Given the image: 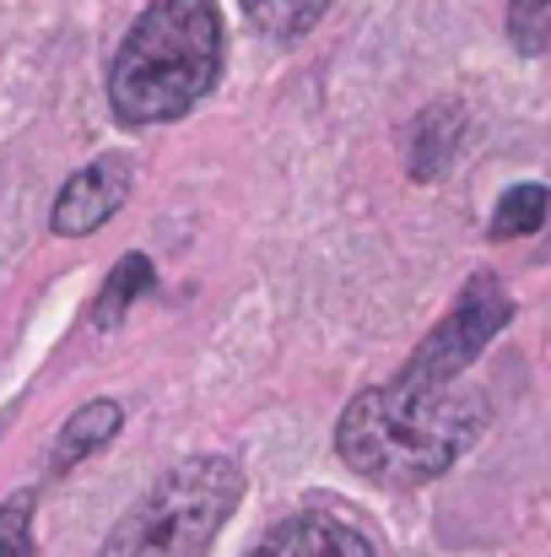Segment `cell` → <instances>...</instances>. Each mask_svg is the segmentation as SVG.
Here are the masks:
<instances>
[{
  "mask_svg": "<svg viewBox=\"0 0 551 557\" xmlns=\"http://www.w3.org/2000/svg\"><path fill=\"white\" fill-rule=\"evenodd\" d=\"M487 422V400L454 379L400 373L347 400L336 422V455L378 487H422L443 476Z\"/></svg>",
  "mask_w": 551,
  "mask_h": 557,
  "instance_id": "obj_1",
  "label": "cell"
},
{
  "mask_svg": "<svg viewBox=\"0 0 551 557\" xmlns=\"http://www.w3.org/2000/svg\"><path fill=\"white\" fill-rule=\"evenodd\" d=\"M216 71H222L216 0H152L114 54L109 103L125 125H168L216 87Z\"/></svg>",
  "mask_w": 551,
  "mask_h": 557,
  "instance_id": "obj_2",
  "label": "cell"
},
{
  "mask_svg": "<svg viewBox=\"0 0 551 557\" xmlns=\"http://www.w3.org/2000/svg\"><path fill=\"white\" fill-rule=\"evenodd\" d=\"M243 498V466L227 455H189L168 466L109 531L98 557H205Z\"/></svg>",
  "mask_w": 551,
  "mask_h": 557,
  "instance_id": "obj_3",
  "label": "cell"
},
{
  "mask_svg": "<svg viewBox=\"0 0 551 557\" xmlns=\"http://www.w3.org/2000/svg\"><path fill=\"white\" fill-rule=\"evenodd\" d=\"M509 320H514V298L498 287L492 271H476V276L465 282V293L454 298V309L427 331V342L405 358L400 373H416V379H460V373L492 347V336H498Z\"/></svg>",
  "mask_w": 551,
  "mask_h": 557,
  "instance_id": "obj_4",
  "label": "cell"
},
{
  "mask_svg": "<svg viewBox=\"0 0 551 557\" xmlns=\"http://www.w3.org/2000/svg\"><path fill=\"white\" fill-rule=\"evenodd\" d=\"M125 195H130V163L125 158H98V163H87L82 174L65 180L54 211H49V227L60 238H87L125 206Z\"/></svg>",
  "mask_w": 551,
  "mask_h": 557,
  "instance_id": "obj_5",
  "label": "cell"
},
{
  "mask_svg": "<svg viewBox=\"0 0 551 557\" xmlns=\"http://www.w3.org/2000/svg\"><path fill=\"white\" fill-rule=\"evenodd\" d=\"M249 557H373L367 536L336 515H292L260 536Z\"/></svg>",
  "mask_w": 551,
  "mask_h": 557,
  "instance_id": "obj_6",
  "label": "cell"
},
{
  "mask_svg": "<svg viewBox=\"0 0 551 557\" xmlns=\"http://www.w3.org/2000/svg\"><path fill=\"white\" fill-rule=\"evenodd\" d=\"M465 125H471L465 120V103H454V98L427 103L411 120V131H405V169H411V180H422V185L443 180V169L454 163V152L465 141Z\"/></svg>",
  "mask_w": 551,
  "mask_h": 557,
  "instance_id": "obj_7",
  "label": "cell"
},
{
  "mask_svg": "<svg viewBox=\"0 0 551 557\" xmlns=\"http://www.w3.org/2000/svg\"><path fill=\"white\" fill-rule=\"evenodd\" d=\"M120 428H125L120 400H92V406H82V411L60 428V438H54V449H49V471H54V476H65L71 466H82L87 455H98Z\"/></svg>",
  "mask_w": 551,
  "mask_h": 557,
  "instance_id": "obj_8",
  "label": "cell"
},
{
  "mask_svg": "<svg viewBox=\"0 0 551 557\" xmlns=\"http://www.w3.org/2000/svg\"><path fill=\"white\" fill-rule=\"evenodd\" d=\"M147 287H152V260H147V255H125V260L109 271V282H103V293H98V304H92V314H87V320H92L98 331L120 325V320H125V309H130Z\"/></svg>",
  "mask_w": 551,
  "mask_h": 557,
  "instance_id": "obj_9",
  "label": "cell"
},
{
  "mask_svg": "<svg viewBox=\"0 0 551 557\" xmlns=\"http://www.w3.org/2000/svg\"><path fill=\"white\" fill-rule=\"evenodd\" d=\"M547 211H551V189L547 185H514L503 200H498L487 233H492V238H530V233H541Z\"/></svg>",
  "mask_w": 551,
  "mask_h": 557,
  "instance_id": "obj_10",
  "label": "cell"
},
{
  "mask_svg": "<svg viewBox=\"0 0 551 557\" xmlns=\"http://www.w3.org/2000/svg\"><path fill=\"white\" fill-rule=\"evenodd\" d=\"M238 5H243V16L260 33H271V38H303L325 16L330 0H238Z\"/></svg>",
  "mask_w": 551,
  "mask_h": 557,
  "instance_id": "obj_11",
  "label": "cell"
},
{
  "mask_svg": "<svg viewBox=\"0 0 551 557\" xmlns=\"http://www.w3.org/2000/svg\"><path fill=\"white\" fill-rule=\"evenodd\" d=\"M509 38L519 54H541L551 44V0H509Z\"/></svg>",
  "mask_w": 551,
  "mask_h": 557,
  "instance_id": "obj_12",
  "label": "cell"
},
{
  "mask_svg": "<svg viewBox=\"0 0 551 557\" xmlns=\"http://www.w3.org/2000/svg\"><path fill=\"white\" fill-rule=\"evenodd\" d=\"M0 557H33V493L0 504Z\"/></svg>",
  "mask_w": 551,
  "mask_h": 557,
  "instance_id": "obj_13",
  "label": "cell"
}]
</instances>
